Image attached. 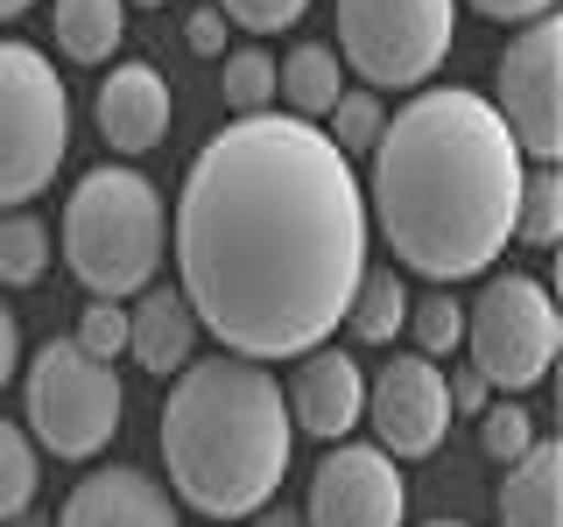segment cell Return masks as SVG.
<instances>
[{
    "label": "cell",
    "mask_w": 563,
    "mask_h": 527,
    "mask_svg": "<svg viewBox=\"0 0 563 527\" xmlns=\"http://www.w3.org/2000/svg\"><path fill=\"white\" fill-rule=\"evenodd\" d=\"M409 520V485L380 444H331L310 471L303 527H401Z\"/></svg>",
    "instance_id": "cell-10"
},
{
    "label": "cell",
    "mask_w": 563,
    "mask_h": 527,
    "mask_svg": "<svg viewBox=\"0 0 563 527\" xmlns=\"http://www.w3.org/2000/svg\"><path fill=\"white\" fill-rule=\"evenodd\" d=\"M70 155V92L35 43H0V211L57 183Z\"/></svg>",
    "instance_id": "cell-5"
},
{
    "label": "cell",
    "mask_w": 563,
    "mask_h": 527,
    "mask_svg": "<svg viewBox=\"0 0 563 527\" xmlns=\"http://www.w3.org/2000/svg\"><path fill=\"white\" fill-rule=\"evenodd\" d=\"M493 113L507 120L515 148L528 162H556L563 155V22L542 14L507 43L500 70H493Z\"/></svg>",
    "instance_id": "cell-9"
},
{
    "label": "cell",
    "mask_w": 563,
    "mask_h": 527,
    "mask_svg": "<svg viewBox=\"0 0 563 527\" xmlns=\"http://www.w3.org/2000/svg\"><path fill=\"white\" fill-rule=\"evenodd\" d=\"M430 527H465V520H430Z\"/></svg>",
    "instance_id": "cell-36"
},
{
    "label": "cell",
    "mask_w": 563,
    "mask_h": 527,
    "mask_svg": "<svg viewBox=\"0 0 563 527\" xmlns=\"http://www.w3.org/2000/svg\"><path fill=\"white\" fill-rule=\"evenodd\" d=\"M49 268V225L35 211H0V281L8 289H29Z\"/></svg>",
    "instance_id": "cell-21"
},
{
    "label": "cell",
    "mask_w": 563,
    "mask_h": 527,
    "mask_svg": "<svg viewBox=\"0 0 563 527\" xmlns=\"http://www.w3.org/2000/svg\"><path fill=\"white\" fill-rule=\"evenodd\" d=\"M416 338L422 359H451L457 345H465V303H457L451 289H437V295H409V324H401Z\"/></svg>",
    "instance_id": "cell-23"
},
{
    "label": "cell",
    "mask_w": 563,
    "mask_h": 527,
    "mask_svg": "<svg viewBox=\"0 0 563 527\" xmlns=\"http://www.w3.org/2000/svg\"><path fill=\"white\" fill-rule=\"evenodd\" d=\"M49 22H57V49L70 64H106L128 35V0H57Z\"/></svg>",
    "instance_id": "cell-18"
},
{
    "label": "cell",
    "mask_w": 563,
    "mask_h": 527,
    "mask_svg": "<svg viewBox=\"0 0 563 527\" xmlns=\"http://www.w3.org/2000/svg\"><path fill=\"white\" fill-rule=\"evenodd\" d=\"M49 527H184V520H176V500L163 479H148L134 464H106L70 485L64 514Z\"/></svg>",
    "instance_id": "cell-13"
},
{
    "label": "cell",
    "mask_w": 563,
    "mask_h": 527,
    "mask_svg": "<svg viewBox=\"0 0 563 527\" xmlns=\"http://www.w3.org/2000/svg\"><path fill=\"white\" fill-rule=\"evenodd\" d=\"M14 14H29V0H0V22H14Z\"/></svg>",
    "instance_id": "cell-34"
},
{
    "label": "cell",
    "mask_w": 563,
    "mask_h": 527,
    "mask_svg": "<svg viewBox=\"0 0 563 527\" xmlns=\"http://www.w3.org/2000/svg\"><path fill=\"white\" fill-rule=\"evenodd\" d=\"M366 233V190L324 127L296 113L233 120L176 198V295L233 359H303L345 324Z\"/></svg>",
    "instance_id": "cell-1"
},
{
    "label": "cell",
    "mask_w": 563,
    "mask_h": 527,
    "mask_svg": "<svg viewBox=\"0 0 563 527\" xmlns=\"http://www.w3.org/2000/svg\"><path fill=\"white\" fill-rule=\"evenodd\" d=\"M472 14H486V22H542V14H556V0H465Z\"/></svg>",
    "instance_id": "cell-29"
},
{
    "label": "cell",
    "mask_w": 563,
    "mask_h": 527,
    "mask_svg": "<svg viewBox=\"0 0 563 527\" xmlns=\"http://www.w3.org/2000/svg\"><path fill=\"white\" fill-rule=\"evenodd\" d=\"M401 324H409V289H401V274L366 260L360 289H352V303H345V330L360 345H395Z\"/></svg>",
    "instance_id": "cell-19"
},
{
    "label": "cell",
    "mask_w": 563,
    "mask_h": 527,
    "mask_svg": "<svg viewBox=\"0 0 563 527\" xmlns=\"http://www.w3.org/2000/svg\"><path fill=\"white\" fill-rule=\"evenodd\" d=\"M128 359L148 366L155 380L184 373L190 359H198V316H190V303L176 289H141L134 310H128Z\"/></svg>",
    "instance_id": "cell-15"
},
{
    "label": "cell",
    "mask_w": 563,
    "mask_h": 527,
    "mask_svg": "<svg viewBox=\"0 0 563 527\" xmlns=\"http://www.w3.org/2000/svg\"><path fill=\"white\" fill-rule=\"evenodd\" d=\"M225 29H233V22H225L219 8H198L184 35H190V49H198V57H225Z\"/></svg>",
    "instance_id": "cell-31"
},
{
    "label": "cell",
    "mask_w": 563,
    "mask_h": 527,
    "mask_svg": "<svg viewBox=\"0 0 563 527\" xmlns=\"http://www.w3.org/2000/svg\"><path fill=\"white\" fill-rule=\"evenodd\" d=\"M134 8H163V0H134Z\"/></svg>",
    "instance_id": "cell-37"
},
{
    "label": "cell",
    "mask_w": 563,
    "mask_h": 527,
    "mask_svg": "<svg viewBox=\"0 0 563 527\" xmlns=\"http://www.w3.org/2000/svg\"><path fill=\"white\" fill-rule=\"evenodd\" d=\"M296 457V422L282 380L254 359H190L163 401L169 492L205 520H246L282 492Z\"/></svg>",
    "instance_id": "cell-3"
},
{
    "label": "cell",
    "mask_w": 563,
    "mask_h": 527,
    "mask_svg": "<svg viewBox=\"0 0 563 527\" xmlns=\"http://www.w3.org/2000/svg\"><path fill=\"white\" fill-rule=\"evenodd\" d=\"M282 401H289V422L303 436H317V444H345V436L360 429V415H366V373H360L352 351L317 345V351L296 359Z\"/></svg>",
    "instance_id": "cell-12"
},
{
    "label": "cell",
    "mask_w": 563,
    "mask_h": 527,
    "mask_svg": "<svg viewBox=\"0 0 563 527\" xmlns=\"http://www.w3.org/2000/svg\"><path fill=\"white\" fill-rule=\"evenodd\" d=\"M563 345V316L550 303V281L536 274H493L479 289V303L465 310V351L472 373L493 394H528V386L550 380V359Z\"/></svg>",
    "instance_id": "cell-8"
},
{
    "label": "cell",
    "mask_w": 563,
    "mask_h": 527,
    "mask_svg": "<svg viewBox=\"0 0 563 527\" xmlns=\"http://www.w3.org/2000/svg\"><path fill=\"white\" fill-rule=\"evenodd\" d=\"M339 92H345V64H339L331 43H296L289 57L275 64V99H289V113L310 120V127L339 105Z\"/></svg>",
    "instance_id": "cell-17"
},
{
    "label": "cell",
    "mask_w": 563,
    "mask_h": 527,
    "mask_svg": "<svg viewBox=\"0 0 563 527\" xmlns=\"http://www.w3.org/2000/svg\"><path fill=\"white\" fill-rule=\"evenodd\" d=\"M22 373V324H14V310L0 303V386Z\"/></svg>",
    "instance_id": "cell-32"
},
{
    "label": "cell",
    "mask_w": 563,
    "mask_h": 527,
    "mask_svg": "<svg viewBox=\"0 0 563 527\" xmlns=\"http://www.w3.org/2000/svg\"><path fill=\"white\" fill-rule=\"evenodd\" d=\"M444 394H451V415H486V401H493V386L472 373V366H457V373L444 380Z\"/></svg>",
    "instance_id": "cell-30"
},
{
    "label": "cell",
    "mask_w": 563,
    "mask_h": 527,
    "mask_svg": "<svg viewBox=\"0 0 563 527\" xmlns=\"http://www.w3.org/2000/svg\"><path fill=\"white\" fill-rule=\"evenodd\" d=\"M169 246L163 190L128 162H99L64 198V268L85 281L92 303H128L155 281Z\"/></svg>",
    "instance_id": "cell-4"
},
{
    "label": "cell",
    "mask_w": 563,
    "mask_h": 527,
    "mask_svg": "<svg viewBox=\"0 0 563 527\" xmlns=\"http://www.w3.org/2000/svg\"><path fill=\"white\" fill-rule=\"evenodd\" d=\"M246 527H303V514H289V506H261V514H246Z\"/></svg>",
    "instance_id": "cell-33"
},
{
    "label": "cell",
    "mask_w": 563,
    "mask_h": 527,
    "mask_svg": "<svg viewBox=\"0 0 563 527\" xmlns=\"http://www.w3.org/2000/svg\"><path fill=\"white\" fill-rule=\"evenodd\" d=\"M35 444L22 422H0V527H8L14 514H29L35 506Z\"/></svg>",
    "instance_id": "cell-24"
},
{
    "label": "cell",
    "mask_w": 563,
    "mask_h": 527,
    "mask_svg": "<svg viewBox=\"0 0 563 527\" xmlns=\"http://www.w3.org/2000/svg\"><path fill=\"white\" fill-rule=\"evenodd\" d=\"M120 408H128V386L113 366L85 359L70 338H49L29 359V444H43L64 464H85L113 444Z\"/></svg>",
    "instance_id": "cell-7"
},
{
    "label": "cell",
    "mask_w": 563,
    "mask_h": 527,
    "mask_svg": "<svg viewBox=\"0 0 563 527\" xmlns=\"http://www.w3.org/2000/svg\"><path fill=\"white\" fill-rule=\"evenodd\" d=\"M374 422V444L395 457H430L451 436V394H444V366L422 359V351H401V359L380 366V380H366V415Z\"/></svg>",
    "instance_id": "cell-11"
},
{
    "label": "cell",
    "mask_w": 563,
    "mask_h": 527,
    "mask_svg": "<svg viewBox=\"0 0 563 527\" xmlns=\"http://www.w3.org/2000/svg\"><path fill=\"white\" fill-rule=\"evenodd\" d=\"M92 120L106 134L113 155H148L155 141L169 134V78L155 64H113L99 78V99H92Z\"/></svg>",
    "instance_id": "cell-14"
},
{
    "label": "cell",
    "mask_w": 563,
    "mask_h": 527,
    "mask_svg": "<svg viewBox=\"0 0 563 527\" xmlns=\"http://www.w3.org/2000/svg\"><path fill=\"white\" fill-rule=\"evenodd\" d=\"M479 444L493 464H515V457L536 444V415L521 408V401H486V415H479Z\"/></svg>",
    "instance_id": "cell-26"
},
{
    "label": "cell",
    "mask_w": 563,
    "mask_h": 527,
    "mask_svg": "<svg viewBox=\"0 0 563 527\" xmlns=\"http://www.w3.org/2000/svg\"><path fill=\"white\" fill-rule=\"evenodd\" d=\"M515 239L521 246H556L563 239V169L556 162H528L521 204H515Z\"/></svg>",
    "instance_id": "cell-20"
},
{
    "label": "cell",
    "mask_w": 563,
    "mask_h": 527,
    "mask_svg": "<svg viewBox=\"0 0 563 527\" xmlns=\"http://www.w3.org/2000/svg\"><path fill=\"white\" fill-rule=\"evenodd\" d=\"M521 176L528 155L515 148L493 99L465 85H430L374 141V176L360 183L366 225H380L401 268L451 289L493 274V260L507 254Z\"/></svg>",
    "instance_id": "cell-2"
},
{
    "label": "cell",
    "mask_w": 563,
    "mask_h": 527,
    "mask_svg": "<svg viewBox=\"0 0 563 527\" xmlns=\"http://www.w3.org/2000/svg\"><path fill=\"white\" fill-rule=\"evenodd\" d=\"M219 92H225V113L233 120H254V113H275V57L261 43H246L225 57V78H219Z\"/></svg>",
    "instance_id": "cell-22"
},
{
    "label": "cell",
    "mask_w": 563,
    "mask_h": 527,
    "mask_svg": "<svg viewBox=\"0 0 563 527\" xmlns=\"http://www.w3.org/2000/svg\"><path fill=\"white\" fill-rule=\"evenodd\" d=\"M324 120H331L324 141L352 162V155H374V141L387 127V105H380V92H366V85H360V92H339V105H331Z\"/></svg>",
    "instance_id": "cell-25"
},
{
    "label": "cell",
    "mask_w": 563,
    "mask_h": 527,
    "mask_svg": "<svg viewBox=\"0 0 563 527\" xmlns=\"http://www.w3.org/2000/svg\"><path fill=\"white\" fill-rule=\"evenodd\" d=\"M225 22L254 29V35H275V29H296L310 14V0H219Z\"/></svg>",
    "instance_id": "cell-28"
},
{
    "label": "cell",
    "mask_w": 563,
    "mask_h": 527,
    "mask_svg": "<svg viewBox=\"0 0 563 527\" xmlns=\"http://www.w3.org/2000/svg\"><path fill=\"white\" fill-rule=\"evenodd\" d=\"M500 527H563V444L536 436L500 479Z\"/></svg>",
    "instance_id": "cell-16"
},
{
    "label": "cell",
    "mask_w": 563,
    "mask_h": 527,
    "mask_svg": "<svg viewBox=\"0 0 563 527\" xmlns=\"http://www.w3.org/2000/svg\"><path fill=\"white\" fill-rule=\"evenodd\" d=\"M8 527H49V520H43V514H14Z\"/></svg>",
    "instance_id": "cell-35"
},
{
    "label": "cell",
    "mask_w": 563,
    "mask_h": 527,
    "mask_svg": "<svg viewBox=\"0 0 563 527\" xmlns=\"http://www.w3.org/2000/svg\"><path fill=\"white\" fill-rule=\"evenodd\" d=\"M457 0H339V64L366 92H416L451 57Z\"/></svg>",
    "instance_id": "cell-6"
},
{
    "label": "cell",
    "mask_w": 563,
    "mask_h": 527,
    "mask_svg": "<svg viewBox=\"0 0 563 527\" xmlns=\"http://www.w3.org/2000/svg\"><path fill=\"white\" fill-rule=\"evenodd\" d=\"M70 345H78L85 359H99V366L128 359V310H120V303H85L78 330H70Z\"/></svg>",
    "instance_id": "cell-27"
}]
</instances>
